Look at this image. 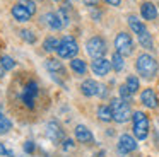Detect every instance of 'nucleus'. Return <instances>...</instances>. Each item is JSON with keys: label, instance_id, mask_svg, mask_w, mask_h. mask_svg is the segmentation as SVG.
Listing matches in <instances>:
<instances>
[{"label": "nucleus", "instance_id": "1", "mask_svg": "<svg viewBox=\"0 0 159 157\" xmlns=\"http://www.w3.org/2000/svg\"><path fill=\"white\" fill-rule=\"evenodd\" d=\"M135 68H137V72L144 78H152V77H156V74H157V61H156V58L151 56V55L142 53V55L137 56Z\"/></svg>", "mask_w": 159, "mask_h": 157}, {"label": "nucleus", "instance_id": "2", "mask_svg": "<svg viewBox=\"0 0 159 157\" xmlns=\"http://www.w3.org/2000/svg\"><path fill=\"white\" fill-rule=\"evenodd\" d=\"M132 119H134L135 137H137L139 140H144L145 137H147V133H149V119H147V116H145V113H142V111L134 113Z\"/></svg>", "mask_w": 159, "mask_h": 157}, {"label": "nucleus", "instance_id": "3", "mask_svg": "<svg viewBox=\"0 0 159 157\" xmlns=\"http://www.w3.org/2000/svg\"><path fill=\"white\" fill-rule=\"evenodd\" d=\"M111 111H113V119L118 123H125L130 118V108L127 102H123L121 99H113L110 104Z\"/></svg>", "mask_w": 159, "mask_h": 157}, {"label": "nucleus", "instance_id": "4", "mask_svg": "<svg viewBox=\"0 0 159 157\" xmlns=\"http://www.w3.org/2000/svg\"><path fill=\"white\" fill-rule=\"evenodd\" d=\"M79 51V46H77L75 39L72 36H65L62 41H60V46L57 50L60 58H74Z\"/></svg>", "mask_w": 159, "mask_h": 157}, {"label": "nucleus", "instance_id": "5", "mask_svg": "<svg viewBox=\"0 0 159 157\" xmlns=\"http://www.w3.org/2000/svg\"><path fill=\"white\" fill-rule=\"evenodd\" d=\"M86 48H87V53H89L94 60H96V58H103L104 53H106V43H104V39L99 36L91 38V39L87 41Z\"/></svg>", "mask_w": 159, "mask_h": 157}, {"label": "nucleus", "instance_id": "6", "mask_svg": "<svg viewBox=\"0 0 159 157\" xmlns=\"http://www.w3.org/2000/svg\"><path fill=\"white\" fill-rule=\"evenodd\" d=\"M115 48L120 55L127 56V55H132L134 51V41H132L130 34L127 33H120L116 38H115Z\"/></svg>", "mask_w": 159, "mask_h": 157}, {"label": "nucleus", "instance_id": "7", "mask_svg": "<svg viewBox=\"0 0 159 157\" xmlns=\"http://www.w3.org/2000/svg\"><path fill=\"white\" fill-rule=\"evenodd\" d=\"M38 96V84L36 82H28V85L24 87L22 92V102H24L28 108H34V97Z\"/></svg>", "mask_w": 159, "mask_h": 157}, {"label": "nucleus", "instance_id": "8", "mask_svg": "<svg viewBox=\"0 0 159 157\" xmlns=\"http://www.w3.org/2000/svg\"><path fill=\"white\" fill-rule=\"evenodd\" d=\"M91 68H93V72L96 75L104 77V75L110 72V68H111V61H108L106 58H96V60L91 63Z\"/></svg>", "mask_w": 159, "mask_h": 157}, {"label": "nucleus", "instance_id": "9", "mask_svg": "<svg viewBox=\"0 0 159 157\" xmlns=\"http://www.w3.org/2000/svg\"><path fill=\"white\" fill-rule=\"evenodd\" d=\"M46 135H48V138L52 140V142H62L63 140V130L62 126L58 125V123L55 121H50L48 126H46Z\"/></svg>", "mask_w": 159, "mask_h": 157}, {"label": "nucleus", "instance_id": "10", "mask_svg": "<svg viewBox=\"0 0 159 157\" xmlns=\"http://www.w3.org/2000/svg\"><path fill=\"white\" fill-rule=\"evenodd\" d=\"M137 149V142H135L134 137L130 135H121L120 140H118V150L123 154H128V152H134Z\"/></svg>", "mask_w": 159, "mask_h": 157}, {"label": "nucleus", "instance_id": "11", "mask_svg": "<svg viewBox=\"0 0 159 157\" xmlns=\"http://www.w3.org/2000/svg\"><path fill=\"white\" fill-rule=\"evenodd\" d=\"M140 101L144 106H147V108H157V96H156V92L152 91V89H145L144 92L140 94Z\"/></svg>", "mask_w": 159, "mask_h": 157}, {"label": "nucleus", "instance_id": "12", "mask_svg": "<svg viewBox=\"0 0 159 157\" xmlns=\"http://www.w3.org/2000/svg\"><path fill=\"white\" fill-rule=\"evenodd\" d=\"M12 16H14V19L19 20V22H26V20H29L31 14L28 12V9H26L22 3H17V5L12 7Z\"/></svg>", "mask_w": 159, "mask_h": 157}, {"label": "nucleus", "instance_id": "13", "mask_svg": "<svg viewBox=\"0 0 159 157\" xmlns=\"http://www.w3.org/2000/svg\"><path fill=\"white\" fill-rule=\"evenodd\" d=\"M140 12H142V17H144L145 20H152L157 17V9H156V5L152 2H144L140 7Z\"/></svg>", "mask_w": 159, "mask_h": 157}, {"label": "nucleus", "instance_id": "14", "mask_svg": "<svg viewBox=\"0 0 159 157\" xmlns=\"http://www.w3.org/2000/svg\"><path fill=\"white\" fill-rule=\"evenodd\" d=\"M46 68H48L50 74H53V77L55 75H65V68H63L62 61L55 60V58H50V60H46Z\"/></svg>", "mask_w": 159, "mask_h": 157}, {"label": "nucleus", "instance_id": "15", "mask_svg": "<svg viewBox=\"0 0 159 157\" xmlns=\"http://www.w3.org/2000/svg\"><path fill=\"white\" fill-rule=\"evenodd\" d=\"M80 91H82L84 96H87V97H91V96H96L98 92H99V85L96 84L94 80H84L82 85H80Z\"/></svg>", "mask_w": 159, "mask_h": 157}, {"label": "nucleus", "instance_id": "16", "mask_svg": "<svg viewBox=\"0 0 159 157\" xmlns=\"http://www.w3.org/2000/svg\"><path fill=\"white\" fill-rule=\"evenodd\" d=\"M75 138L82 143H91L93 142V133H91V130H87L86 126L79 125L75 128Z\"/></svg>", "mask_w": 159, "mask_h": 157}, {"label": "nucleus", "instance_id": "17", "mask_svg": "<svg viewBox=\"0 0 159 157\" xmlns=\"http://www.w3.org/2000/svg\"><path fill=\"white\" fill-rule=\"evenodd\" d=\"M46 24H48L50 27H52L53 31H58V29H62L63 27V24H62V20L58 19V16H57V12L53 14V12H50V14H46Z\"/></svg>", "mask_w": 159, "mask_h": 157}, {"label": "nucleus", "instance_id": "18", "mask_svg": "<svg viewBox=\"0 0 159 157\" xmlns=\"http://www.w3.org/2000/svg\"><path fill=\"white\" fill-rule=\"evenodd\" d=\"M128 26L132 27V31H134L135 34H140V33H144V31H145L144 22H142V20H139L135 16H130V17H128Z\"/></svg>", "mask_w": 159, "mask_h": 157}, {"label": "nucleus", "instance_id": "19", "mask_svg": "<svg viewBox=\"0 0 159 157\" xmlns=\"http://www.w3.org/2000/svg\"><path fill=\"white\" fill-rule=\"evenodd\" d=\"M70 67H72V70L75 72V74H79V75H84V74H86V70H87L86 61L79 60V58H72V61H70Z\"/></svg>", "mask_w": 159, "mask_h": 157}, {"label": "nucleus", "instance_id": "20", "mask_svg": "<svg viewBox=\"0 0 159 157\" xmlns=\"http://www.w3.org/2000/svg\"><path fill=\"white\" fill-rule=\"evenodd\" d=\"M137 36H139V43H140L142 48H145V50H152V38H151V34H149L147 29H145L144 33L137 34Z\"/></svg>", "mask_w": 159, "mask_h": 157}, {"label": "nucleus", "instance_id": "21", "mask_svg": "<svg viewBox=\"0 0 159 157\" xmlns=\"http://www.w3.org/2000/svg\"><path fill=\"white\" fill-rule=\"evenodd\" d=\"M98 116H99L101 121H111L113 119V111H111L110 106H99L98 108Z\"/></svg>", "mask_w": 159, "mask_h": 157}, {"label": "nucleus", "instance_id": "22", "mask_svg": "<svg viewBox=\"0 0 159 157\" xmlns=\"http://www.w3.org/2000/svg\"><path fill=\"white\" fill-rule=\"evenodd\" d=\"M125 61H123V55H120L116 51V53H113V56H111V67H113V70L120 72L121 68H123Z\"/></svg>", "mask_w": 159, "mask_h": 157}, {"label": "nucleus", "instance_id": "23", "mask_svg": "<svg viewBox=\"0 0 159 157\" xmlns=\"http://www.w3.org/2000/svg\"><path fill=\"white\" fill-rule=\"evenodd\" d=\"M58 46H60V41L53 36L46 38L45 43H43V48H45L46 51H55V50H58Z\"/></svg>", "mask_w": 159, "mask_h": 157}, {"label": "nucleus", "instance_id": "24", "mask_svg": "<svg viewBox=\"0 0 159 157\" xmlns=\"http://www.w3.org/2000/svg\"><path fill=\"white\" fill-rule=\"evenodd\" d=\"M125 85H127V89L128 91L132 92V94H134V92H137L139 91V78L135 77V75H128L127 77V82H125Z\"/></svg>", "mask_w": 159, "mask_h": 157}, {"label": "nucleus", "instance_id": "25", "mask_svg": "<svg viewBox=\"0 0 159 157\" xmlns=\"http://www.w3.org/2000/svg\"><path fill=\"white\" fill-rule=\"evenodd\" d=\"M11 128H12L11 119H9L7 116H4L2 113H0V135H4V133H7Z\"/></svg>", "mask_w": 159, "mask_h": 157}, {"label": "nucleus", "instance_id": "26", "mask_svg": "<svg viewBox=\"0 0 159 157\" xmlns=\"http://www.w3.org/2000/svg\"><path fill=\"white\" fill-rule=\"evenodd\" d=\"M57 16H58V19L62 20L63 27L69 26V24H70V16H69V10H67L65 7H60V9L57 10Z\"/></svg>", "mask_w": 159, "mask_h": 157}, {"label": "nucleus", "instance_id": "27", "mask_svg": "<svg viewBox=\"0 0 159 157\" xmlns=\"http://www.w3.org/2000/svg\"><path fill=\"white\" fill-rule=\"evenodd\" d=\"M0 65H2L5 70H12V68L16 67V61L12 60L11 56H7V55H2V56H0Z\"/></svg>", "mask_w": 159, "mask_h": 157}, {"label": "nucleus", "instance_id": "28", "mask_svg": "<svg viewBox=\"0 0 159 157\" xmlns=\"http://www.w3.org/2000/svg\"><path fill=\"white\" fill-rule=\"evenodd\" d=\"M120 97H121V101L127 102V104L132 102V92L127 89V85H121L120 87Z\"/></svg>", "mask_w": 159, "mask_h": 157}, {"label": "nucleus", "instance_id": "29", "mask_svg": "<svg viewBox=\"0 0 159 157\" xmlns=\"http://www.w3.org/2000/svg\"><path fill=\"white\" fill-rule=\"evenodd\" d=\"M21 3L26 7V9H28V12L31 14V16L36 12V5H34V2H33V0H21Z\"/></svg>", "mask_w": 159, "mask_h": 157}, {"label": "nucleus", "instance_id": "30", "mask_svg": "<svg viewBox=\"0 0 159 157\" xmlns=\"http://www.w3.org/2000/svg\"><path fill=\"white\" fill-rule=\"evenodd\" d=\"M21 36H22V39L28 41V43H34V41H36V38L33 36L31 31H21Z\"/></svg>", "mask_w": 159, "mask_h": 157}, {"label": "nucleus", "instance_id": "31", "mask_svg": "<svg viewBox=\"0 0 159 157\" xmlns=\"http://www.w3.org/2000/svg\"><path fill=\"white\" fill-rule=\"evenodd\" d=\"M24 150L31 154L33 150H34V143H33V142H26V143H24Z\"/></svg>", "mask_w": 159, "mask_h": 157}, {"label": "nucleus", "instance_id": "32", "mask_svg": "<svg viewBox=\"0 0 159 157\" xmlns=\"http://www.w3.org/2000/svg\"><path fill=\"white\" fill-rule=\"evenodd\" d=\"M0 155H12V152H11V150L5 149L4 143H0Z\"/></svg>", "mask_w": 159, "mask_h": 157}, {"label": "nucleus", "instance_id": "33", "mask_svg": "<svg viewBox=\"0 0 159 157\" xmlns=\"http://www.w3.org/2000/svg\"><path fill=\"white\" fill-rule=\"evenodd\" d=\"M84 3H86L87 7H96L98 3H99V0H84Z\"/></svg>", "mask_w": 159, "mask_h": 157}, {"label": "nucleus", "instance_id": "34", "mask_svg": "<svg viewBox=\"0 0 159 157\" xmlns=\"http://www.w3.org/2000/svg\"><path fill=\"white\" fill-rule=\"evenodd\" d=\"M63 143H65V145H63V149H65V150H67V149H72V147H74V142H72L70 138H69V140H63Z\"/></svg>", "mask_w": 159, "mask_h": 157}, {"label": "nucleus", "instance_id": "35", "mask_svg": "<svg viewBox=\"0 0 159 157\" xmlns=\"http://www.w3.org/2000/svg\"><path fill=\"white\" fill-rule=\"evenodd\" d=\"M106 3H110V5H113V7H118L121 3V0H104Z\"/></svg>", "mask_w": 159, "mask_h": 157}, {"label": "nucleus", "instance_id": "36", "mask_svg": "<svg viewBox=\"0 0 159 157\" xmlns=\"http://www.w3.org/2000/svg\"><path fill=\"white\" fill-rule=\"evenodd\" d=\"M4 74H5V68H4V67H2V65H0V78L4 77Z\"/></svg>", "mask_w": 159, "mask_h": 157}]
</instances>
